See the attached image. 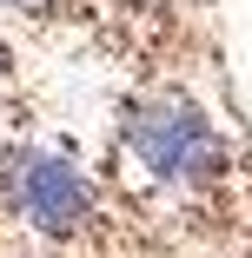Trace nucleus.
Instances as JSON below:
<instances>
[{
	"instance_id": "nucleus-4",
	"label": "nucleus",
	"mask_w": 252,
	"mask_h": 258,
	"mask_svg": "<svg viewBox=\"0 0 252 258\" xmlns=\"http://www.w3.org/2000/svg\"><path fill=\"white\" fill-rule=\"evenodd\" d=\"M7 80H14V67H7V46H0V99H7Z\"/></svg>"
},
{
	"instance_id": "nucleus-1",
	"label": "nucleus",
	"mask_w": 252,
	"mask_h": 258,
	"mask_svg": "<svg viewBox=\"0 0 252 258\" xmlns=\"http://www.w3.org/2000/svg\"><path fill=\"white\" fill-rule=\"evenodd\" d=\"M126 152L153 185H173V192H199L226 172V146H219L213 119H199L179 99L133 106L126 113Z\"/></svg>"
},
{
	"instance_id": "nucleus-2",
	"label": "nucleus",
	"mask_w": 252,
	"mask_h": 258,
	"mask_svg": "<svg viewBox=\"0 0 252 258\" xmlns=\"http://www.w3.org/2000/svg\"><path fill=\"white\" fill-rule=\"evenodd\" d=\"M0 199L14 205V219L46 232V238H67L93 219V185L80 179V166H67L60 152H7L0 159Z\"/></svg>"
},
{
	"instance_id": "nucleus-3",
	"label": "nucleus",
	"mask_w": 252,
	"mask_h": 258,
	"mask_svg": "<svg viewBox=\"0 0 252 258\" xmlns=\"http://www.w3.org/2000/svg\"><path fill=\"white\" fill-rule=\"evenodd\" d=\"M0 7H7V14H46L54 0H0Z\"/></svg>"
}]
</instances>
